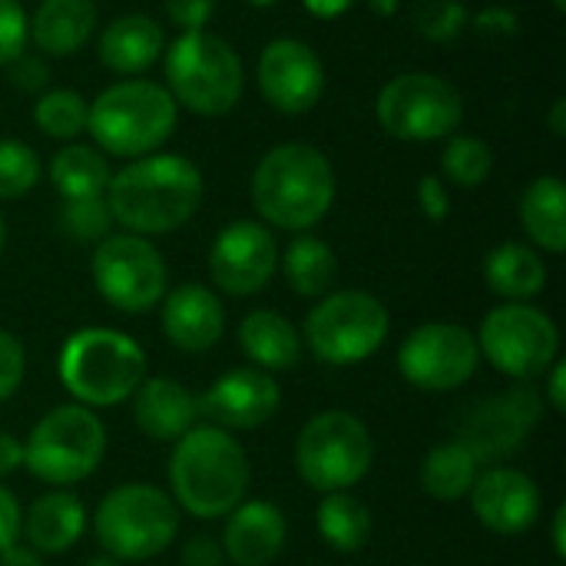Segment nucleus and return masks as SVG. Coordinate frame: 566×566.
<instances>
[{"mask_svg": "<svg viewBox=\"0 0 566 566\" xmlns=\"http://www.w3.org/2000/svg\"><path fill=\"white\" fill-rule=\"evenodd\" d=\"M239 348L259 371H289L302 361L298 328L272 308H255L242 318Z\"/></svg>", "mask_w": 566, "mask_h": 566, "instance_id": "nucleus-26", "label": "nucleus"}, {"mask_svg": "<svg viewBox=\"0 0 566 566\" xmlns=\"http://www.w3.org/2000/svg\"><path fill=\"white\" fill-rule=\"evenodd\" d=\"M86 116H90L86 96L80 90H70V86L46 90L33 103L36 129H43L53 139H76L80 133H86Z\"/></svg>", "mask_w": 566, "mask_h": 566, "instance_id": "nucleus-33", "label": "nucleus"}, {"mask_svg": "<svg viewBox=\"0 0 566 566\" xmlns=\"http://www.w3.org/2000/svg\"><path fill=\"white\" fill-rule=\"evenodd\" d=\"M60 229L73 242H103L113 229V212L103 196L90 199H63L60 206Z\"/></svg>", "mask_w": 566, "mask_h": 566, "instance_id": "nucleus-35", "label": "nucleus"}, {"mask_svg": "<svg viewBox=\"0 0 566 566\" xmlns=\"http://www.w3.org/2000/svg\"><path fill=\"white\" fill-rule=\"evenodd\" d=\"M166 53V90L176 106L196 116H226L245 90V66L235 46L216 33H179Z\"/></svg>", "mask_w": 566, "mask_h": 566, "instance_id": "nucleus-6", "label": "nucleus"}, {"mask_svg": "<svg viewBox=\"0 0 566 566\" xmlns=\"http://www.w3.org/2000/svg\"><path fill=\"white\" fill-rule=\"evenodd\" d=\"M3 242H7V222H3V216H0V255H3Z\"/></svg>", "mask_w": 566, "mask_h": 566, "instance_id": "nucleus-54", "label": "nucleus"}, {"mask_svg": "<svg viewBox=\"0 0 566 566\" xmlns=\"http://www.w3.org/2000/svg\"><path fill=\"white\" fill-rule=\"evenodd\" d=\"M202 169L182 153H149L109 176L103 192L113 222L133 235H166L202 206Z\"/></svg>", "mask_w": 566, "mask_h": 566, "instance_id": "nucleus-1", "label": "nucleus"}, {"mask_svg": "<svg viewBox=\"0 0 566 566\" xmlns=\"http://www.w3.org/2000/svg\"><path fill=\"white\" fill-rule=\"evenodd\" d=\"M109 163L96 146L70 143L50 159V182L60 192V199H90L103 196L109 186Z\"/></svg>", "mask_w": 566, "mask_h": 566, "instance_id": "nucleus-31", "label": "nucleus"}, {"mask_svg": "<svg viewBox=\"0 0 566 566\" xmlns=\"http://www.w3.org/2000/svg\"><path fill=\"white\" fill-rule=\"evenodd\" d=\"M305 3V10L312 13V17H318V20H335V17H342V13H348L358 0H302Z\"/></svg>", "mask_w": 566, "mask_h": 566, "instance_id": "nucleus-48", "label": "nucleus"}, {"mask_svg": "<svg viewBox=\"0 0 566 566\" xmlns=\"http://www.w3.org/2000/svg\"><path fill=\"white\" fill-rule=\"evenodd\" d=\"M86 566H126V564H123V560H116V557H109V554H99V557L86 560Z\"/></svg>", "mask_w": 566, "mask_h": 566, "instance_id": "nucleus-53", "label": "nucleus"}, {"mask_svg": "<svg viewBox=\"0 0 566 566\" xmlns=\"http://www.w3.org/2000/svg\"><path fill=\"white\" fill-rule=\"evenodd\" d=\"M86 531V507L70 491H50L36 497L20 524V534L30 541L36 554H63Z\"/></svg>", "mask_w": 566, "mask_h": 566, "instance_id": "nucleus-25", "label": "nucleus"}, {"mask_svg": "<svg viewBox=\"0 0 566 566\" xmlns=\"http://www.w3.org/2000/svg\"><path fill=\"white\" fill-rule=\"evenodd\" d=\"M547 123H551V133L554 136H566V99L564 96H557L554 99V106H551V116H547Z\"/></svg>", "mask_w": 566, "mask_h": 566, "instance_id": "nucleus-50", "label": "nucleus"}, {"mask_svg": "<svg viewBox=\"0 0 566 566\" xmlns=\"http://www.w3.org/2000/svg\"><path fill=\"white\" fill-rule=\"evenodd\" d=\"M471 507L488 531L511 537L537 524L544 494L537 481L517 468H488L471 488Z\"/></svg>", "mask_w": 566, "mask_h": 566, "instance_id": "nucleus-19", "label": "nucleus"}, {"mask_svg": "<svg viewBox=\"0 0 566 566\" xmlns=\"http://www.w3.org/2000/svg\"><path fill=\"white\" fill-rule=\"evenodd\" d=\"M418 206H421L424 219H431V222H444L448 219L451 196H448V186L434 172L421 176V182H418Z\"/></svg>", "mask_w": 566, "mask_h": 566, "instance_id": "nucleus-41", "label": "nucleus"}, {"mask_svg": "<svg viewBox=\"0 0 566 566\" xmlns=\"http://www.w3.org/2000/svg\"><path fill=\"white\" fill-rule=\"evenodd\" d=\"M196 395L172 378H149L133 395V421L153 441H179L196 428Z\"/></svg>", "mask_w": 566, "mask_h": 566, "instance_id": "nucleus-23", "label": "nucleus"}, {"mask_svg": "<svg viewBox=\"0 0 566 566\" xmlns=\"http://www.w3.org/2000/svg\"><path fill=\"white\" fill-rule=\"evenodd\" d=\"M20 468H23V444L13 434L0 431V478L13 474Z\"/></svg>", "mask_w": 566, "mask_h": 566, "instance_id": "nucleus-47", "label": "nucleus"}, {"mask_svg": "<svg viewBox=\"0 0 566 566\" xmlns=\"http://www.w3.org/2000/svg\"><path fill=\"white\" fill-rule=\"evenodd\" d=\"M551 3H554L557 10H566V0H551Z\"/></svg>", "mask_w": 566, "mask_h": 566, "instance_id": "nucleus-56", "label": "nucleus"}, {"mask_svg": "<svg viewBox=\"0 0 566 566\" xmlns=\"http://www.w3.org/2000/svg\"><path fill=\"white\" fill-rule=\"evenodd\" d=\"M474 338L481 358L514 381L541 378L560 358V332L554 318L527 302L491 308Z\"/></svg>", "mask_w": 566, "mask_h": 566, "instance_id": "nucleus-12", "label": "nucleus"}, {"mask_svg": "<svg viewBox=\"0 0 566 566\" xmlns=\"http://www.w3.org/2000/svg\"><path fill=\"white\" fill-rule=\"evenodd\" d=\"M484 282L504 302H531L547 289V262L524 242H501L484 259Z\"/></svg>", "mask_w": 566, "mask_h": 566, "instance_id": "nucleus-27", "label": "nucleus"}, {"mask_svg": "<svg viewBox=\"0 0 566 566\" xmlns=\"http://www.w3.org/2000/svg\"><path fill=\"white\" fill-rule=\"evenodd\" d=\"M27 375V352H23V342L10 332L0 328V405L17 395L20 381Z\"/></svg>", "mask_w": 566, "mask_h": 566, "instance_id": "nucleus-39", "label": "nucleus"}, {"mask_svg": "<svg viewBox=\"0 0 566 566\" xmlns=\"http://www.w3.org/2000/svg\"><path fill=\"white\" fill-rule=\"evenodd\" d=\"M199 418L212 421L222 431H252L275 418L282 405V388L269 371L235 368L212 381L206 395L196 398Z\"/></svg>", "mask_w": 566, "mask_h": 566, "instance_id": "nucleus-18", "label": "nucleus"}, {"mask_svg": "<svg viewBox=\"0 0 566 566\" xmlns=\"http://www.w3.org/2000/svg\"><path fill=\"white\" fill-rule=\"evenodd\" d=\"M40 179V156L20 139H0V199L27 196Z\"/></svg>", "mask_w": 566, "mask_h": 566, "instance_id": "nucleus-36", "label": "nucleus"}, {"mask_svg": "<svg viewBox=\"0 0 566 566\" xmlns=\"http://www.w3.org/2000/svg\"><path fill=\"white\" fill-rule=\"evenodd\" d=\"M159 305H163V335L179 352L199 355L222 342L226 308L212 289L186 282V285L172 289Z\"/></svg>", "mask_w": 566, "mask_h": 566, "instance_id": "nucleus-20", "label": "nucleus"}, {"mask_svg": "<svg viewBox=\"0 0 566 566\" xmlns=\"http://www.w3.org/2000/svg\"><path fill=\"white\" fill-rule=\"evenodd\" d=\"M166 50V30L149 13H123L99 33V63L113 73H146Z\"/></svg>", "mask_w": 566, "mask_h": 566, "instance_id": "nucleus-22", "label": "nucleus"}, {"mask_svg": "<svg viewBox=\"0 0 566 566\" xmlns=\"http://www.w3.org/2000/svg\"><path fill=\"white\" fill-rule=\"evenodd\" d=\"M252 468L242 451V444L216 428H189L172 451L169 461V484H172V501L186 514L199 521H216L232 514L249 491Z\"/></svg>", "mask_w": 566, "mask_h": 566, "instance_id": "nucleus-2", "label": "nucleus"}, {"mask_svg": "<svg viewBox=\"0 0 566 566\" xmlns=\"http://www.w3.org/2000/svg\"><path fill=\"white\" fill-rule=\"evenodd\" d=\"M368 7H371V13L388 20V17H395L401 10V0H368Z\"/></svg>", "mask_w": 566, "mask_h": 566, "instance_id": "nucleus-52", "label": "nucleus"}, {"mask_svg": "<svg viewBox=\"0 0 566 566\" xmlns=\"http://www.w3.org/2000/svg\"><path fill=\"white\" fill-rule=\"evenodd\" d=\"M60 381L83 408H113L146 381L143 348L116 328H80L60 348Z\"/></svg>", "mask_w": 566, "mask_h": 566, "instance_id": "nucleus-5", "label": "nucleus"}, {"mask_svg": "<svg viewBox=\"0 0 566 566\" xmlns=\"http://www.w3.org/2000/svg\"><path fill=\"white\" fill-rule=\"evenodd\" d=\"M375 464V438L352 411L315 415L295 441V468L318 494L355 488Z\"/></svg>", "mask_w": 566, "mask_h": 566, "instance_id": "nucleus-10", "label": "nucleus"}, {"mask_svg": "<svg viewBox=\"0 0 566 566\" xmlns=\"http://www.w3.org/2000/svg\"><path fill=\"white\" fill-rule=\"evenodd\" d=\"M166 17L172 27H179L182 33H196L206 30V23L216 13V0H163Z\"/></svg>", "mask_w": 566, "mask_h": 566, "instance_id": "nucleus-40", "label": "nucleus"}, {"mask_svg": "<svg viewBox=\"0 0 566 566\" xmlns=\"http://www.w3.org/2000/svg\"><path fill=\"white\" fill-rule=\"evenodd\" d=\"M255 80L265 103L285 116L312 113L325 96V63L295 36H275L262 46Z\"/></svg>", "mask_w": 566, "mask_h": 566, "instance_id": "nucleus-16", "label": "nucleus"}, {"mask_svg": "<svg viewBox=\"0 0 566 566\" xmlns=\"http://www.w3.org/2000/svg\"><path fill=\"white\" fill-rule=\"evenodd\" d=\"M96 20V0H40L30 17V40L43 56H73L93 36Z\"/></svg>", "mask_w": 566, "mask_h": 566, "instance_id": "nucleus-24", "label": "nucleus"}, {"mask_svg": "<svg viewBox=\"0 0 566 566\" xmlns=\"http://www.w3.org/2000/svg\"><path fill=\"white\" fill-rule=\"evenodd\" d=\"M0 566H46V564H43V557H40L33 547H20V544H13V547L0 551Z\"/></svg>", "mask_w": 566, "mask_h": 566, "instance_id": "nucleus-49", "label": "nucleus"}, {"mask_svg": "<svg viewBox=\"0 0 566 566\" xmlns=\"http://www.w3.org/2000/svg\"><path fill=\"white\" fill-rule=\"evenodd\" d=\"M93 531L103 554L123 564L153 560L176 541L179 507L153 484H123L99 501Z\"/></svg>", "mask_w": 566, "mask_h": 566, "instance_id": "nucleus-7", "label": "nucleus"}, {"mask_svg": "<svg viewBox=\"0 0 566 566\" xmlns=\"http://www.w3.org/2000/svg\"><path fill=\"white\" fill-rule=\"evenodd\" d=\"M282 262V272H285V282L292 285L295 295L302 298H322L332 292V285L338 282V255L335 249L318 239V235H308V232H298L285 255L279 259Z\"/></svg>", "mask_w": 566, "mask_h": 566, "instance_id": "nucleus-29", "label": "nucleus"}, {"mask_svg": "<svg viewBox=\"0 0 566 566\" xmlns=\"http://www.w3.org/2000/svg\"><path fill=\"white\" fill-rule=\"evenodd\" d=\"M222 544L209 534H196L182 547V566H222Z\"/></svg>", "mask_w": 566, "mask_h": 566, "instance_id": "nucleus-43", "label": "nucleus"}, {"mask_svg": "<svg viewBox=\"0 0 566 566\" xmlns=\"http://www.w3.org/2000/svg\"><path fill=\"white\" fill-rule=\"evenodd\" d=\"M252 202L269 226L308 232L335 202V169L312 143H279L252 172Z\"/></svg>", "mask_w": 566, "mask_h": 566, "instance_id": "nucleus-3", "label": "nucleus"}, {"mask_svg": "<svg viewBox=\"0 0 566 566\" xmlns=\"http://www.w3.org/2000/svg\"><path fill=\"white\" fill-rule=\"evenodd\" d=\"M541 415H544V398L527 381H521L504 395L468 405L454 421L458 428L454 441H461L481 464L504 461L527 441Z\"/></svg>", "mask_w": 566, "mask_h": 566, "instance_id": "nucleus-15", "label": "nucleus"}, {"mask_svg": "<svg viewBox=\"0 0 566 566\" xmlns=\"http://www.w3.org/2000/svg\"><path fill=\"white\" fill-rule=\"evenodd\" d=\"M20 524H23V511H20L17 497L0 484V551H7V547L17 544Z\"/></svg>", "mask_w": 566, "mask_h": 566, "instance_id": "nucleus-44", "label": "nucleus"}, {"mask_svg": "<svg viewBox=\"0 0 566 566\" xmlns=\"http://www.w3.org/2000/svg\"><path fill=\"white\" fill-rule=\"evenodd\" d=\"M7 66H10V83H13L17 90H23V93H36V90H43V86L50 83L46 63H43L40 56H30L27 50H23L13 63H7Z\"/></svg>", "mask_w": 566, "mask_h": 566, "instance_id": "nucleus-42", "label": "nucleus"}, {"mask_svg": "<svg viewBox=\"0 0 566 566\" xmlns=\"http://www.w3.org/2000/svg\"><path fill=\"white\" fill-rule=\"evenodd\" d=\"M375 116L381 129L401 143H434L454 136L461 126L464 96L438 73H398L381 86Z\"/></svg>", "mask_w": 566, "mask_h": 566, "instance_id": "nucleus-11", "label": "nucleus"}, {"mask_svg": "<svg viewBox=\"0 0 566 566\" xmlns=\"http://www.w3.org/2000/svg\"><path fill=\"white\" fill-rule=\"evenodd\" d=\"M106 454V428L83 405H60L46 411L23 441V468L53 488L86 481Z\"/></svg>", "mask_w": 566, "mask_h": 566, "instance_id": "nucleus-8", "label": "nucleus"}, {"mask_svg": "<svg viewBox=\"0 0 566 566\" xmlns=\"http://www.w3.org/2000/svg\"><path fill=\"white\" fill-rule=\"evenodd\" d=\"M478 474H481V461L461 441H448L428 451L421 464V488L434 501H461L471 494Z\"/></svg>", "mask_w": 566, "mask_h": 566, "instance_id": "nucleus-32", "label": "nucleus"}, {"mask_svg": "<svg viewBox=\"0 0 566 566\" xmlns=\"http://www.w3.org/2000/svg\"><path fill=\"white\" fill-rule=\"evenodd\" d=\"M289 541L285 514L269 501H242L232 514H226L222 554L235 566L272 564Z\"/></svg>", "mask_w": 566, "mask_h": 566, "instance_id": "nucleus-21", "label": "nucleus"}, {"mask_svg": "<svg viewBox=\"0 0 566 566\" xmlns=\"http://www.w3.org/2000/svg\"><path fill=\"white\" fill-rule=\"evenodd\" d=\"M30 43V17L20 0H0V66L13 63Z\"/></svg>", "mask_w": 566, "mask_h": 566, "instance_id": "nucleus-38", "label": "nucleus"}, {"mask_svg": "<svg viewBox=\"0 0 566 566\" xmlns=\"http://www.w3.org/2000/svg\"><path fill=\"white\" fill-rule=\"evenodd\" d=\"M521 226L551 255L566 249V186L560 176H537L521 196Z\"/></svg>", "mask_w": 566, "mask_h": 566, "instance_id": "nucleus-28", "label": "nucleus"}, {"mask_svg": "<svg viewBox=\"0 0 566 566\" xmlns=\"http://www.w3.org/2000/svg\"><path fill=\"white\" fill-rule=\"evenodd\" d=\"M471 17L464 0H415V27L424 40L451 43L468 30Z\"/></svg>", "mask_w": 566, "mask_h": 566, "instance_id": "nucleus-37", "label": "nucleus"}, {"mask_svg": "<svg viewBox=\"0 0 566 566\" xmlns=\"http://www.w3.org/2000/svg\"><path fill=\"white\" fill-rule=\"evenodd\" d=\"M517 23H521L517 13L507 10V7H488V10H481L474 17L478 33H504V36H511V33H517Z\"/></svg>", "mask_w": 566, "mask_h": 566, "instance_id": "nucleus-45", "label": "nucleus"}, {"mask_svg": "<svg viewBox=\"0 0 566 566\" xmlns=\"http://www.w3.org/2000/svg\"><path fill=\"white\" fill-rule=\"evenodd\" d=\"M179 106L163 83L153 80H119L106 86L86 116V133L103 156L139 159L159 153V146L176 133Z\"/></svg>", "mask_w": 566, "mask_h": 566, "instance_id": "nucleus-4", "label": "nucleus"}, {"mask_svg": "<svg viewBox=\"0 0 566 566\" xmlns=\"http://www.w3.org/2000/svg\"><path fill=\"white\" fill-rule=\"evenodd\" d=\"M315 524H318L322 541L338 554L365 551L368 541H371V531H375L371 511L348 491L325 494L318 511H315Z\"/></svg>", "mask_w": 566, "mask_h": 566, "instance_id": "nucleus-30", "label": "nucleus"}, {"mask_svg": "<svg viewBox=\"0 0 566 566\" xmlns=\"http://www.w3.org/2000/svg\"><path fill=\"white\" fill-rule=\"evenodd\" d=\"M391 315L385 302L365 289L328 292L305 318L308 352L335 368L368 361L388 338Z\"/></svg>", "mask_w": 566, "mask_h": 566, "instance_id": "nucleus-9", "label": "nucleus"}, {"mask_svg": "<svg viewBox=\"0 0 566 566\" xmlns=\"http://www.w3.org/2000/svg\"><path fill=\"white\" fill-rule=\"evenodd\" d=\"M551 378H547V405L557 411V415H564L566 411V365L557 358L551 368Z\"/></svg>", "mask_w": 566, "mask_h": 566, "instance_id": "nucleus-46", "label": "nucleus"}, {"mask_svg": "<svg viewBox=\"0 0 566 566\" xmlns=\"http://www.w3.org/2000/svg\"><path fill=\"white\" fill-rule=\"evenodd\" d=\"M481 365L478 338L454 322L418 325L398 348V371L421 391H454L474 378Z\"/></svg>", "mask_w": 566, "mask_h": 566, "instance_id": "nucleus-14", "label": "nucleus"}, {"mask_svg": "<svg viewBox=\"0 0 566 566\" xmlns=\"http://www.w3.org/2000/svg\"><path fill=\"white\" fill-rule=\"evenodd\" d=\"M279 269V245L265 222L235 219L212 239L209 275L226 295H255L262 292Z\"/></svg>", "mask_w": 566, "mask_h": 566, "instance_id": "nucleus-17", "label": "nucleus"}, {"mask_svg": "<svg viewBox=\"0 0 566 566\" xmlns=\"http://www.w3.org/2000/svg\"><path fill=\"white\" fill-rule=\"evenodd\" d=\"M564 524H566V507H557V514H554V534H551V541H554V554H557L560 560L566 557Z\"/></svg>", "mask_w": 566, "mask_h": 566, "instance_id": "nucleus-51", "label": "nucleus"}, {"mask_svg": "<svg viewBox=\"0 0 566 566\" xmlns=\"http://www.w3.org/2000/svg\"><path fill=\"white\" fill-rule=\"evenodd\" d=\"M441 169L454 186L478 189L481 182H488V176L494 169V149L478 136L454 133V136H448V146L441 153Z\"/></svg>", "mask_w": 566, "mask_h": 566, "instance_id": "nucleus-34", "label": "nucleus"}, {"mask_svg": "<svg viewBox=\"0 0 566 566\" xmlns=\"http://www.w3.org/2000/svg\"><path fill=\"white\" fill-rule=\"evenodd\" d=\"M93 285L106 305L126 315H143L166 298V262L146 235H106L93 249Z\"/></svg>", "mask_w": 566, "mask_h": 566, "instance_id": "nucleus-13", "label": "nucleus"}, {"mask_svg": "<svg viewBox=\"0 0 566 566\" xmlns=\"http://www.w3.org/2000/svg\"><path fill=\"white\" fill-rule=\"evenodd\" d=\"M245 3H249V7H272L275 0H245Z\"/></svg>", "mask_w": 566, "mask_h": 566, "instance_id": "nucleus-55", "label": "nucleus"}]
</instances>
